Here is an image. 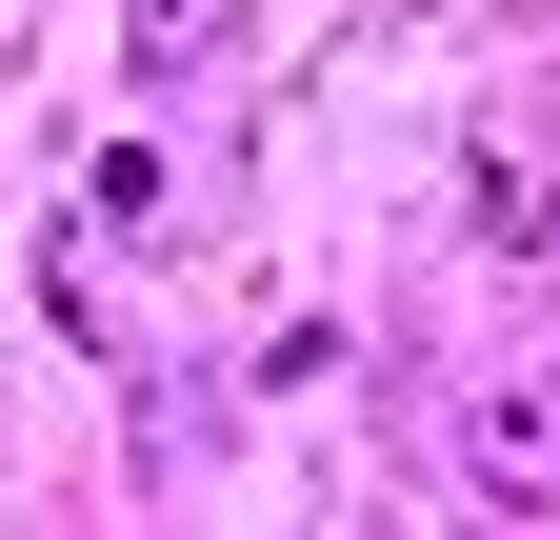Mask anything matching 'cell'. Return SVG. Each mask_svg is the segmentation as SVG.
Masks as SVG:
<instances>
[{
	"mask_svg": "<svg viewBox=\"0 0 560 540\" xmlns=\"http://www.w3.org/2000/svg\"><path fill=\"white\" fill-rule=\"evenodd\" d=\"M81 221H101V240L161 221V141H101V161H81Z\"/></svg>",
	"mask_w": 560,
	"mask_h": 540,
	"instance_id": "277c9868",
	"label": "cell"
},
{
	"mask_svg": "<svg viewBox=\"0 0 560 540\" xmlns=\"http://www.w3.org/2000/svg\"><path fill=\"white\" fill-rule=\"evenodd\" d=\"M0 441H21V400H0Z\"/></svg>",
	"mask_w": 560,
	"mask_h": 540,
	"instance_id": "5b68a950",
	"label": "cell"
},
{
	"mask_svg": "<svg viewBox=\"0 0 560 540\" xmlns=\"http://www.w3.org/2000/svg\"><path fill=\"white\" fill-rule=\"evenodd\" d=\"M460 221L501 240V260H560V180H540L521 141H480V161H460Z\"/></svg>",
	"mask_w": 560,
	"mask_h": 540,
	"instance_id": "7a4b0ae2",
	"label": "cell"
},
{
	"mask_svg": "<svg viewBox=\"0 0 560 540\" xmlns=\"http://www.w3.org/2000/svg\"><path fill=\"white\" fill-rule=\"evenodd\" d=\"M120 60L140 81H200V60H241V0H120Z\"/></svg>",
	"mask_w": 560,
	"mask_h": 540,
	"instance_id": "3957f363",
	"label": "cell"
},
{
	"mask_svg": "<svg viewBox=\"0 0 560 540\" xmlns=\"http://www.w3.org/2000/svg\"><path fill=\"white\" fill-rule=\"evenodd\" d=\"M460 481H480V501H521V520H560V400H540V380L460 400Z\"/></svg>",
	"mask_w": 560,
	"mask_h": 540,
	"instance_id": "6da1fadb",
	"label": "cell"
}]
</instances>
